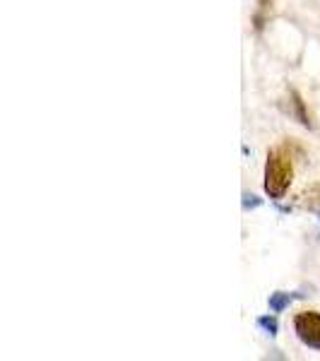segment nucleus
I'll list each match as a JSON object with an SVG mask.
<instances>
[{
	"mask_svg": "<svg viewBox=\"0 0 320 361\" xmlns=\"http://www.w3.org/2000/svg\"><path fill=\"white\" fill-rule=\"evenodd\" d=\"M318 214H320V212H318Z\"/></svg>",
	"mask_w": 320,
	"mask_h": 361,
	"instance_id": "nucleus-9",
	"label": "nucleus"
},
{
	"mask_svg": "<svg viewBox=\"0 0 320 361\" xmlns=\"http://www.w3.org/2000/svg\"><path fill=\"white\" fill-rule=\"evenodd\" d=\"M255 325H258V328L270 337H275L279 333V323H277L275 316H260L258 320H255Z\"/></svg>",
	"mask_w": 320,
	"mask_h": 361,
	"instance_id": "nucleus-6",
	"label": "nucleus"
},
{
	"mask_svg": "<svg viewBox=\"0 0 320 361\" xmlns=\"http://www.w3.org/2000/svg\"><path fill=\"white\" fill-rule=\"evenodd\" d=\"M301 294H287V292H275L270 294V299H267V306H270L272 313H282L284 308L292 304L294 299H299Z\"/></svg>",
	"mask_w": 320,
	"mask_h": 361,
	"instance_id": "nucleus-3",
	"label": "nucleus"
},
{
	"mask_svg": "<svg viewBox=\"0 0 320 361\" xmlns=\"http://www.w3.org/2000/svg\"><path fill=\"white\" fill-rule=\"evenodd\" d=\"M289 97H292V114L296 116V121H299L301 126H311V118H308V111H306V104H304V99L299 97V92H289Z\"/></svg>",
	"mask_w": 320,
	"mask_h": 361,
	"instance_id": "nucleus-4",
	"label": "nucleus"
},
{
	"mask_svg": "<svg viewBox=\"0 0 320 361\" xmlns=\"http://www.w3.org/2000/svg\"><path fill=\"white\" fill-rule=\"evenodd\" d=\"M301 205L308 207L311 212H320V183H316L301 195Z\"/></svg>",
	"mask_w": 320,
	"mask_h": 361,
	"instance_id": "nucleus-5",
	"label": "nucleus"
},
{
	"mask_svg": "<svg viewBox=\"0 0 320 361\" xmlns=\"http://www.w3.org/2000/svg\"><path fill=\"white\" fill-rule=\"evenodd\" d=\"M292 176H294V169L289 157L282 152V149H272L267 154L265 161V190L272 200H282L287 195L289 185H292Z\"/></svg>",
	"mask_w": 320,
	"mask_h": 361,
	"instance_id": "nucleus-1",
	"label": "nucleus"
},
{
	"mask_svg": "<svg viewBox=\"0 0 320 361\" xmlns=\"http://www.w3.org/2000/svg\"><path fill=\"white\" fill-rule=\"evenodd\" d=\"M294 330L306 347L318 349L320 352V313L316 311L299 313V316L294 318Z\"/></svg>",
	"mask_w": 320,
	"mask_h": 361,
	"instance_id": "nucleus-2",
	"label": "nucleus"
},
{
	"mask_svg": "<svg viewBox=\"0 0 320 361\" xmlns=\"http://www.w3.org/2000/svg\"><path fill=\"white\" fill-rule=\"evenodd\" d=\"M260 205H263V200H260V197H258V195H251V193H243L241 207H243V209H246V212H248V209H255V207H260Z\"/></svg>",
	"mask_w": 320,
	"mask_h": 361,
	"instance_id": "nucleus-7",
	"label": "nucleus"
},
{
	"mask_svg": "<svg viewBox=\"0 0 320 361\" xmlns=\"http://www.w3.org/2000/svg\"><path fill=\"white\" fill-rule=\"evenodd\" d=\"M270 8V0H260V10L258 15H255V27L263 29V22H265V10Z\"/></svg>",
	"mask_w": 320,
	"mask_h": 361,
	"instance_id": "nucleus-8",
	"label": "nucleus"
}]
</instances>
